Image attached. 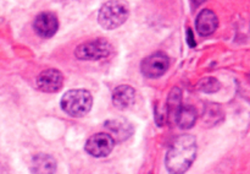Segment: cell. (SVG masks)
<instances>
[{"mask_svg": "<svg viewBox=\"0 0 250 174\" xmlns=\"http://www.w3.org/2000/svg\"><path fill=\"white\" fill-rule=\"evenodd\" d=\"M197 156V142L192 135L177 137L166 154V168L170 173H185Z\"/></svg>", "mask_w": 250, "mask_h": 174, "instance_id": "cell-1", "label": "cell"}, {"mask_svg": "<svg viewBox=\"0 0 250 174\" xmlns=\"http://www.w3.org/2000/svg\"><path fill=\"white\" fill-rule=\"evenodd\" d=\"M128 15L129 7L125 0H109L100 9L98 21L103 28L115 29L125 24Z\"/></svg>", "mask_w": 250, "mask_h": 174, "instance_id": "cell-2", "label": "cell"}, {"mask_svg": "<svg viewBox=\"0 0 250 174\" xmlns=\"http://www.w3.org/2000/svg\"><path fill=\"white\" fill-rule=\"evenodd\" d=\"M92 95L85 90L68 91L61 98V108L72 117L85 115L92 108Z\"/></svg>", "mask_w": 250, "mask_h": 174, "instance_id": "cell-3", "label": "cell"}, {"mask_svg": "<svg viewBox=\"0 0 250 174\" xmlns=\"http://www.w3.org/2000/svg\"><path fill=\"white\" fill-rule=\"evenodd\" d=\"M111 44L106 39L97 38L80 44L75 54L81 60H98V59L106 58L111 53Z\"/></svg>", "mask_w": 250, "mask_h": 174, "instance_id": "cell-4", "label": "cell"}, {"mask_svg": "<svg viewBox=\"0 0 250 174\" xmlns=\"http://www.w3.org/2000/svg\"><path fill=\"white\" fill-rule=\"evenodd\" d=\"M115 141L109 134L105 132H98V134L93 135L88 139L87 144H85V151L93 157L97 158H103L111 153L114 149Z\"/></svg>", "mask_w": 250, "mask_h": 174, "instance_id": "cell-5", "label": "cell"}, {"mask_svg": "<svg viewBox=\"0 0 250 174\" xmlns=\"http://www.w3.org/2000/svg\"><path fill=\"white\" fill-rule=\"evenodd\" d=\"M170 60L164 53H154L142 61V73L146 77L155 78L163 76L167 71Z\"/></svg>", "mask_w": 250, "mask_h": 174, "instance_id": "cell-6", "label": "cell"}, {"mask_svg": "<svg viewBox=\"0 0 250 174\" xmlns=\"http://www.w3.org/2000/svg\"><path fill=\"white\" fill-rule=\"evenodd\" d=\"M63 83V76L56 69H48L39 74L37 78V86L41 91L48 93L58 92Z\"/></svg>", "mask_w": 250, "mask_h": 174, "instance_id": "cell-7", "label": "cell"}, {"mask_svg": "<svg viewBox=\"0 0 250 174\" xmlns=\"http://www.w3.org/2000/svg\"><path fill=\"white\" fill-rule=\"evenodd\" d=\"M33 27L39 36L43 38H49L58 31V17L53 12H42L34 20Z\"/></svg>", "mask_w": 250, "mask_h": 174, "instance_id": "cell-8", "label": "cell"}, {"mask_svg": "<svg viewBox=\"0 0 250 174\" xmlns=\"http://www.w3.org/2000/svg\"><path fill=\"white\" fill-rule=\"evenodd\" d=\"M105 127L109 130L110 136L114 139V141H125L128 139L133 132V127L128 122L122 119H114L107 120L105 123Z\"/></svg>", "mask_w": 250, "mask_h": 174, "instance_id": "cell-9", "label": "cell"}, {"mask_svg": "<svg viewBox=\"0 0 250 174\" xmlns=\"http://www.w3.org/2000/svg\"><path fill=\"white\" fill-rule=\"evenodd\" d=\"M136 99V91L128 85L119 86L112 92V103L119 109H126L131 107Z\"/></svg>", "mask_w": 250, "mask_h": 174, "instance_id": "cell-10", "label": "cell"}, {"mask_svg": "<svg viewBox=\"0 0 250 174\" xmlns=\"http://www.w3.org/2000/svg\"><path fill=\"white\" fill-rule=\"evenodd\" d=\"M197 29L202 36H210L214 33L215 29L219 26V20L214 11L209 9H205L198 15L197 19Z\"/></svg>", "mask_w": 250, "mask_h": 174, "instance_id": "cell-11", "label": "cell"}, {"mask_svg": "<svg viewBox=\"0 0 250 174\" xmlns=\"http://www.w3.org/2000/svg\"><path fill=\"white\" fill-rule=\"evenodd\" d=\"M176 123L182 129H189L197 122V110L192 105H182L177 110L175 117Z\"/></svg>", "mask_w": 250, "mask_h": 174, "instance_id": "cell-12", "label": "cell"}, {"mask_svg": "<svg viewBox=\"0 0 250 174\" xmlns=\"http://www.w3.org/2000/svg\"><path fill=\"white\" fill-rule=\"evenodd\" d=\"M55 171L56 162L49 154H37L32 159V172L33 173H54Z\"/></svg>", "mask_w": 250, "mask_h": 174, "instance_id": "cell-13", "label": "cell"}, {"mask_svg": "<svg viewBox=\"0 0 250 174\" xmlns=\"http://www.w3.org/2000/svg\"><path fill=\"white\" fill-rule=\"evenodd\" d=\"M182 92H181L180 88L175 87L170 93V97H168V114H170L171 119H175L176 113L180 109L181 104H182Z\"/></svg>", "mask_w": 250, "mask_h": 174, "instance_id": "cell-14", "label": "cell"}, {"mask_svg": "<svg viewBox=\"0 0 250 174\" xmlns=\"http://www.w3.org/2000/svg\"><path fill=\"white\" fill-rule=\"evenodd\" d=\"M215 82H217L215 78L212 77L205 78V80H203L202 82H200V90L204 91V92H214V91H216L217 88H219V86H212V83Z\"/></svg>", "mask_w": 250, "mask_h": 174, "instance_id": "cell-15", "label": "cell"}, {"mask_svg": "<svg viewBox=\"0 0 250 174\" xmlns=\"http://www.w3.org/2000/svg\"><path fill=\"white\" fill-rule=\"evenodd\" d=\"M188 42H189V46H194V42H193V33L190 34V29L188 31Z\"/></svg>", "mask_w": 250, "mask_h": 174, "instance_id": "cell-16", "label": "cell"}, {"mask_svg": "<svg viewBox=\"0 0 250 174\" xmlns=\"http://www.w3.org/2000/svg\"><path fill=\"white\" fill-rule=\"evenodd\" d=\"M193 1H194L195 4H202V2H204L205 0H193Z\"/></svg>", "mask_w": 250, "mask_h": 174, "instance_id": "cell-17", "label": "cell"}]
</instances>
